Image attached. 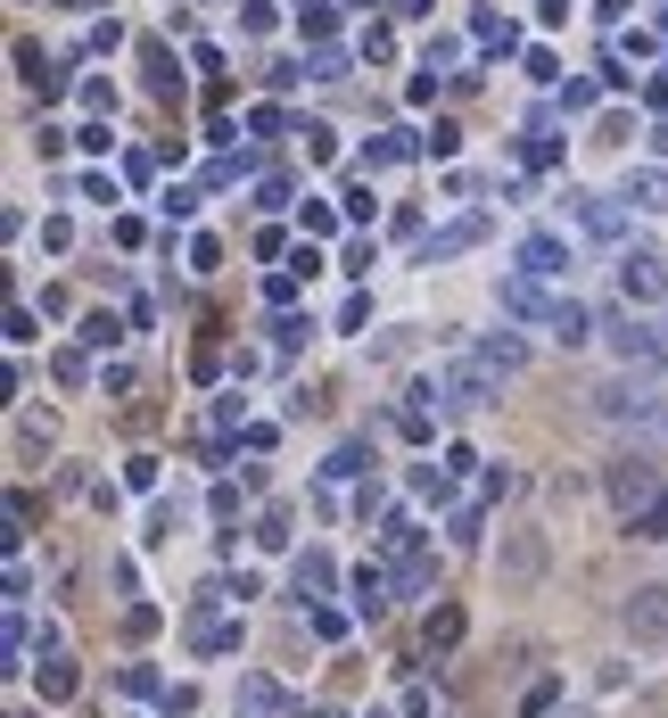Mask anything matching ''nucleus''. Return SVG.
Wrapping results in <instances>:
<instances>
[{
	"label": "nucleus",
	"instance_id": "3",
	"mask_svg": "<svg viewBox=\"0 0 668 718\" xmlns=\"http://www.w3.org/2000/svg\"><path fill=\"white\" fill-rule=\"evenodd\" d=\"M594 414H603V421H668V405L652 397V388H628V380H611V388H594Z\"/></svg>",
	"mask_w": 668,
	"mask_h": 718
},
{
	"label": "nucleus",
	"instance_id": "4",
	"mask_svg": "<svg viewBox=\"0 0 668 718\" xmlns=\"http://www.w3.org/2000/svg\"><path fill=\"white\" fill-rule=\"evenodd\" d=\"M619 620H628V636H635V644H668V586H635Z\"/></svg>",
	"mask_w": 668,
	"mask_h": 718
},
{
	"label": "nucleus",
	"instance_id": "13",
	"mask_svg": "<svg viewBox=\"0 0 668 718\" xmlns=\"http://www.w3.org/2000/svg\"><path fill=\"white\" fill-rule=\"evenodd\" d=\"M445 644H463V611H454V603L429 611V653H445Z\"/></svg>",
	"mask_w": 668,
	"mask_h": 718
},
{
	"label": "nucleus",
	"instance_id": "9",
	"mask_svg": "<svg viewBox=\"0 0 668 718\" xmlns=\"http://www.w3.org/2000/svg\"><path fill=\"white\" fill-rule=\"evenodd\" d=\"M520 273H528V282H561V273H570V248H561L553 231H528V240H520Z\"/></svg>",
	"mask_w": 668,
	"mask_h": 718
},
{
	"label": "nucleus",
	"instance_id": "8",
	"mask_svg": "<svg viewBox=\"0 0 668 718\" xmlns=\"http://www.w3.org/2000/svg\"><path fill=\"white\" fill-rule=\"evenodd\" d=\"M496 380H503V372H487L479 356H470V363H454V372H445V405L479 414V405H496Z\"/></svg>",
	"mask_w": 668,
	"mask_h": 718
},
{
	"label": "nucleus",
	"instance_id": "14",
	"mask_svg": "<svg viewBox=\"0 0 668 718\" xmlns=\"http://www.w3.org/2000/svg\"><path fill=\"white\" fill-rule=\"evenodd\" d=\"M322 586H331V553H306L297 562V595H322Z\"/></svg>",
	"mask_w": 668,
	"mask_h": 718
},
{
	"label": "nucleus",
	"instance_id": "11",
	"mask_svg": "<svg viewBox=\"0 0 668 718\" xmlns=\"http://www.w3.org/2000/svg\"><path fill=\"white\" fill-rule=\"evenodd\" d=\"M577 224H586L594 240H619V207L611 199H577Z\"/></svg>",
	"mask_w": 668,
	"mask_h": 718
},
{
	"label": "nucleus",
	"instance_id": "18",
	"mask_svg": "<svg viewBox=\"0 0 668 718\" xmlns=\"http://www.w3.org/2000/svg\"><path fill=\"white\" fill-rule=\"evenodd\" d=\"M635 199H644V207H668V182L660 173H635Z\"/></svg>",
	"mask_w": 668,
	"mask_h": 718
},
{
	"label": "nucleus",
	"instance_id": "10",
	"mask_svg": "<svg viewBox=\"0 0 668 718\" xmlns=\"http://www.w3.org/2000/svg\"><path fill=\"white\" fill-rule=\"evenodd\" d=\"M479 363H487V372H503V380H512L520 363H528V347H520V339H479Z\"/></svg>",
	"mask_w": 668,
	"mask_h": 718
},
{
	"label": "nucleus",
	"instance_id": "1",
	"mask_svg": "<svg viewBox=\"0 0 668 718\" xmlns=\"http://www.w3.org/2000/svg\"><path fill=\"white\" fill-rule=\"evenodd\" d=\"M603 488H611V504H619V512H628V520H635V512H644L652 495H660V471H652L644 454H619L611 471H603Z\"/></svg>",
	"mask_w": 668,
	"mask_h": 718
},
{
	"label": "nucleus",
	"instance_id": "16",
	"mask_svg": "<svg viewBox=\"0 0 668 718\" xmlns=\"http://www.w3.org/2000/svg\"><path fill=\"white\" fill-rule=\"evenodd\" d=\"M355 603L380 611V603H389V578H380V570H355Z\"/></svg>",
	"mask_w": 668,
	"mask_h": 718
},
{
	"label": "nucleus",
	"instance_id": "6",
	"mask_svg": "<svg viewBox=\"0 0 668 718\" xmlns=\"http://www.w3.org/2000/svg\"><path fill=\"white\" fill-rule=\"evenodd\" d=\"M545 578V529H512L503 537V586H537Z\"/></svg>",
	"mask_w": 668,
	"mask_h": 718
},
{
	"label": "nucleus",
	"instance_id": "15",
	"mask_svg": "<svg viewBox=\"0 0 668 718\" xmlns=\"http://www.w3.org/2000/svg\"><path fill=\"white\" fill-rule=\"evenodd\" d=\"M635 537H668V488H660V495H652V504H644V512H635Z\"/></svg>",
	"mask_w": 668,
	"mask_h": 718
},
{
	"label": "nucleus",
	"instance_id": "12",
	"mask_svg": "<svg viewBox=\"0 0 668 718\" xmlns=\"http://www.w3.org/2000/svg\"><path fill=\"white\" fill-rule=\"evenodd\" d=\"M479 231H487L479 215H470V224H454V231H438V240H429V265H438V256H463V248L479 240Z\"/></svg>",
	"mask_w": 668,
	"mask_h": 718
},
{
	"label": "nucleus",
	"instance_id": "5",
	"mask_svg": "<svg viewBox=\"0 0 668 718\" xmlns=\"http://www.w3.org/2000/svg\"><path fill=\"white\" fill-rule=\"evenodd\" d=\"M561 306H570V298H545L528 273H512V282H503V314H512V322H545V331H553Z\"/></svg>",
	"mask_w": 668,
	"mask_h": 718
},
{
	"label": "nucleus",
	"instance_id": "17",
	"mask_svg": "<svg viewBox=\"0 0 668 718\" xmlns=\"http://www.w3.org/2000/svg\"><path fill=\"white\" fill-rule=\"evenodd\" d=\"M41 694L67 702V694H74V661H50V669H41Z\"/></svg>",
	"mask_w": 668,
	"mask_h": 718
},
{
	"label": "nucleus",
	"instance_id": "7",
	"mask_svg": "<svg viewBox=\"0 0 668 718\" xmlns=\"http://www.w3.org/2000/svg\"><path fill=\"white\" fill-rule=\"evenodd\" d=\"M619 289H628L635 306L668 298V265H660V256H652V248H628V256H619Z\"/></svg>",
	"mask_w": 668,
	"mask_h": 718
},
{
	"label": "nucleus",
	"instance_id": "2",
	"mask_svg": "<svg viewBox=\"0 0 668 718\" xmlns=\"http://www.w3.org/2000/svg\"><path fill=\"white\" fill-rule=\"evenodd\" d=\"M603 339H611V347H619V356H628V363H644V372H660V363H668L660 331H644V322H635V314H603Z\"/></svg>",
	"mask_w": 668,
	"mask_h": 718
}]
</instances>
